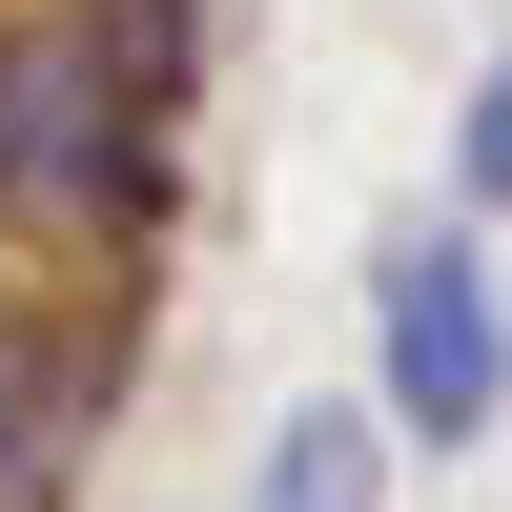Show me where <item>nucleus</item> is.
I'll use <instances>...</instances> for the list:
<instances>
[{"label":"nucleus","instance_id":"5","mask_svg":"<svg viewBox=\"0 0 512 512\" xmlns=\"http://www.w3.org/2000/svg\"><path fill=\"white\" fill-rule=\"evenodd\" d=\"M82 21H103V62H123V82H144V103H164V123H185V103H205V0H82Z\"/></svg>","mask_w":512,"mask_h":512},{"label":"nucleus","instance_id":"1","mask_svg":"<svg viewBox=\"0 0 512 512\" xmlns=\"http://www.w3.org/2000/svg\"><path fill=\"white\" fill-rule=\"evenodd\" d=\"M164 185H185V123L103 62L82 0H0V226L62 246V267H144Z\"/></svg>","mask_w":512,"mask_h":512},{"label":"nucleus","instance_id":"3","mask_svg":"<svg viewBox=\"0 0 512 512\" xmlns=\"http://www.w3.org/2000/svg\"><path fill=\"white\" fill-rule=\"evenodd\" d=\"M123 349H144V328H123L103 287H0V512H62L103 472Z\"/></svg>","mask_w":512,"mask_h":512},{"label":"nucleus","instance_id":"2","mask_svg":"<svg viewBox=\"0 0 512 512\" xmlns=\"http://www.w3.org/2000/svg\"><path fill=\"white\" fill-rule=\"evenodd\" d=\"M369 410H390L410 451H472L492 410H512V308H492V246H451V226L369 246Z\"/></svg>","mask_w":512,"mask_h":512},{"label":"nucleus","instance_id":"6","mask_svg":"<svg viewBox=\"0 0 512 512\" xmlns=\"http://www.w3.org/2000/svg\"><path fill=\"white\" fill-rule=\"evenodd\" d=\"M451 205H492V226H512V62L472 82V123H451Z\"/></svg>","mask_w":512,"mask_h":512},{"label":"nucleus","instance_id":"4","mask_svg":"<svg viewBox=\"0 0 512 512\" xmlns=\"http://www.w3.org/2000/svg\"><path fill=\"white\" fill-rule=\"evenodd\" d=\"M246 512H390V451H369V410H287Z\"/></svg>","mask_w":512,"mask_h":512}]
</instances>
